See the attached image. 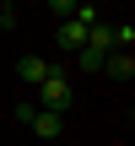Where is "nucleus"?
I'll list each match as a JSON object with an SVG mask.
<instances>
[{
	"label": "nucleus",
	"instance_id": "obj_1",
	"mask_svg": "<svg viewBox=\"0 0 135 146\" xmlns=\"http://www.w3.org/2000/svg\"><path fill=\"white\" fill-rule=\"evenodd\" d=\"M38 92V103L43 108H54V114H65L70 103H76V87H70V70H60V65H49V76L32 87Z\"/></svg>",
	"mask_w": 135,
	"mask_h": 146
},
{
	"label": "nucleus",
	"instance_id": "obj_2",
	"mask_svg": "<svg viewBox=\"0 0 135 146\" xmlns=\"http://www.w3.org/2000/svg\"><path fill=\"white\" fill-rule=\"evenodd\" d=\"M27 130H32L38 141H60V135H65V114H54V108H43V103H38V108H32V119H27Z\"/></svg>",
	"mask_w": 135,
	"mask_h": 146
},
{
	"label": "nucleus",
	"instance_id": "obj_3",
	"mask_svg": "<svg viewBox=\"0 0 135 146\" xmlns=\"http://www.w3.org/2000/svg\"><path fill=\"white\" fill-rule=\"evenodd\" d=\"M87 27H92V22H81V16H60V49L76 54V49L87 43Z\"/></svg>",
	"mask_w": 135,
	"mask_h": 146
},
{
	"label": "nucleus",
	"instance_id": "obj_4",
	"mask_svg": "<svg viewBox=\"0 0 135 146\" xmlns=\"http://www.w3.org/2000/svg\"><path fill=\"white\" fill-rule=\"evenodd\" d=\"M49 65H54V60H43V54H22V60H16V76H22V87H38V81L49 76Z\"/></svg>",
	"mask_w": 135,
	"mask_h": 146
},
{
	"label": "nucleus",
	"instance_id": "obj_5",
	"mask_svg": "<svg viewBox=\"0 0 135 146\" xmlns=\"http://www.w3.org/2000/svg\"><path fill=\"white\" fill-rule=\"evenodd\" d=\"M103 76H119V81H130V76H135V49H114V54L103 60Z\"/></svg>",
	"mask_w": 135,
	"mask_h": 146
},
{
	"label": "nucleus",
	"instance_id": "obj_6",
	"mask_svg": "<svg viewBox=\"0 0 135 146\" xmlns=\"http://www.w3.org/2000/svg\"><path fill=\"white\" fill-rule=\"evenodd\" d=\"M32 108H38V98H27V103H16V108H11V119H16V125H27V119H32Z\"/></svg>",
	"mask_w": 135,
	"mask_h": 146
},
{
	"label": "nucleus",
	"instance_id": "obj_7",
	"mask_svg": "<svg viewBox=\"0 0 135 146\" xmlns=\"http://www.w3.org/2000/svg\"><path fill=\"white\" fill-rule=\"evenodd\" d=\"M43 5H49V11H54V16H70V11H76V5H81V0H43Z\"/></svg>",
	"mask_w": 135,
	"mask_h": 146
},
{
	"label": "nucleus",
	"instance_id": "obj_8",
	"mask_svg": "<svg viewBox=\"0 0 135 146\" xmlns=\"http://www.w3.org/2000/svg\"><path fill=\"white\" fill-rule=\"evenodd\" d=\"M0 27H5V33L16 27V16H11V5H0Z\"/></svg>",
	"mask_w": 135,
	"mask_h": 146
},
{
	"label": "nucleus",
	"instance_id": "obj_9",
	"mask_svg": "<svg viewBox=\"0 0 135 146\" xmlns=\"http://www.w3.org/2000/svg\"><path fill=\"white\" fill-rule=\"evenodd\" d=\"M0 5H16V0H0Z\"/></svg>",
	"mask_w": 135,
	"mask_h": 146
},
{
	"label": "nucleus",
	"instance_id": "obj_10",
	"mask_svg": "<svg viewBox=\"0 0 135 146\" xmlns=\"http://www.w3.org/2000/svg\"><path fill=\"white\" fill-rule=\"evenodd\" d=\"M130 125H135V108H130Z\"/></svg>",
	"mask_w": 135,
	"mask_h": 146
}]
</instances>
